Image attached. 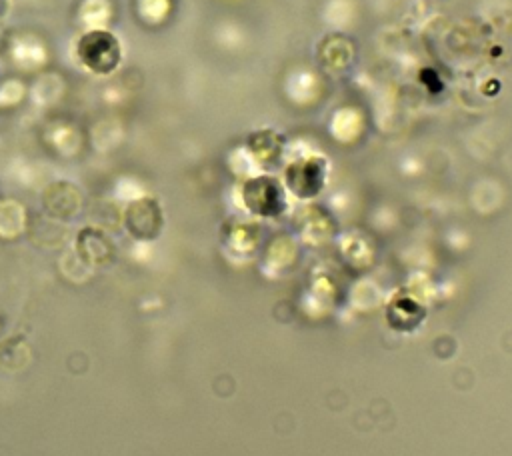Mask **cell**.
<instances>
[{
    "instance_id": "7a4b0ae2",
    "label": "cell",
    "mask_w": 512,
    "mask_h": 456,
    "mask_svg": "<svg viewBox=\"0 0 512 456\" xmlns=\"http://www.w3.org/2000/svg\"><path fill=\"white\" fill-rule=\"evenodd\" d=\"M122 218L124 228L136 240H154L162 230V210L154 198L132 200Z\"/></svg>"
},
{
    "instance_id": "6da1fadb",
    "label": "cell",
    "mask_w": 512,
    "mask_h": 456,
    "mask_svg": "<svg viewBox=\"0 0 512 456\" xmlns=\"http://www.w3.org/2000/svg\"><path fill=\"white\" fill-rule=\"evenodd\" d=\"M76 60L96 76H110L122 62L120 38L106 28H90L76 40Z\"/></svg>"
},
{
    "instance_id": "3957f363",
    "label": "cell",
    "mask_w": 512,
    "mask_h": 456,
    "mask_svg": "<svg viewBox=\"0 0 512 456\" xmlns=\"http://www.w3.org/2000/svg\"><path fill=\"white\" fill-rule=\"evenodd\" d=\"M76 252L90 266H104L114 260L116 248L106 232L86 226L76 236Z\"/></svg>"
},
{
    "instance_id": "277c9868",
    "label": "cell",
    "mask_w": 512,
    "mask_h": 456,
    "mask_svg": "<svg viewBox=\"0 0 512 456\" xmlns=\"http://www.w3.org/2000/svg\"><path fill=\"white\" fill-rule=\"evenodd\" d=\"M44 208L52 218L70 220L82 208V194L70 182H54L44 192Z\"/></svg>"
},
{
    "instance_id": "5b68a950",
    "label": "cell",
    "mask_w": 512,
    "mask_h": 456,
    "mask_svg": "<svg viewBox=\"0 0 512 456\" xmlns=\"http://www.w3.org/2000/svg\"><path fill=\"white\" fill-rule=\"evenodd\" d=\"M24 222V214L20 204L16 202H2L0 204V234L12 236L18 234Z\"/></svg>"
}]
</instances>
